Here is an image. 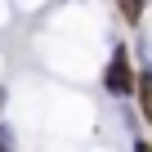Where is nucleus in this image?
<instances>
[{"instance_id": "f257e3e1", "label": "nucleus", "mask_w": 152, "mask_h": 152, "mask_svg": "<svg viewBox=\"0 0 152 152\" xmlns=\"http://www.w3.org/2000/svg\"><path fill=\"white\" fill-rule=\"evenodd\" d=\"M134 63H130V45H116L112 49V58H107V67H103V90L107 94H116V99H130L134 94Z\"/></svg>"}, {"instance_id": "f03ea898", "label": "nucleus", "mask_w": 152, "mask_h": 152, "mask_svg": "<svg viewBox=\"0 0 152 152\" xmlns=\"http://www.w3.org/2000/svg\"><path fill=\"white\" fill-rule=\"evenodd\" d=\"M134 94H139V116L152 125V63L134 76Z\"/></svg>"}, {"instance_id": "7ed1b4c3", "label": "nucleus", "mask_w": 152, "mask_h": 152, "mask_svg": "<svg viewBox=\"0 0 152 152\" xmlns=\"http://www.w3.org/2000/svg\"><path fill=\"white\" fill-rule=\"evenodd\" d=\"M116 9H121V18H125L130 27H139L143 14H148V0H116Z\"/></svg>"}, {"instance_id": "20e7f679", "label": "nucleus", "mask_w": 152, "mask_h": 152, "mask_svg": "<svg viewBox=\"0 0 152 152\" xmlns=\"http://www.w3.org/2000/svg\"><path fill=\"white\" fill-rule=\"evenodd\" d=\"M0 152H18V134L9 121H0Z\"/></svg>"}, {"instance_id": "39448f33", "label": "nucleus", "mask_w": 152, "mask_h": 152, "mask_svg": "<svg viewBox=\"0 0 152 152\" xmlns=\"http://www.w3.org/2000/svg\"><path fill=\"white\" fill-rule=\"evenodd\" d=\"M134 152H152V143L148 139H134Z\"/></svg>"}, {"instance_id": "423d86ee", "label": "nucleus", "mask_w": 152, "mask_h": 152, "mask_svg": "<svg viewBox=\"0 0 152 152\" xmlns=\"http://www.w3.org/2000/svg\"><path fill=\"white\" fill-rule=\"evenodd\" d=\"M0 107H5V85H0Z\"/></svg>"}]
</instances>
